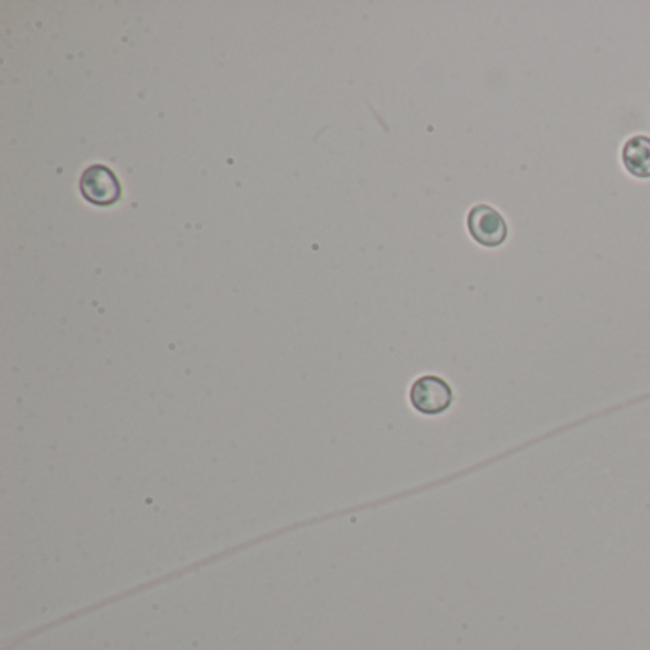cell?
<instances>
[{
	"mask_svg": "<svg viewBox=\"0 0 650 650\" xmlns=\"http://www.w3.org/2000/svg\"><path fill=\"white\" fill-rule=\"evenodd\" d=\"M454 401L452 387L439 376H422L410 387V403L420 414L437 416L450 408Z\"/></svg>",
	"mask_w": 650,
	"mask_h": 650,
	"instance_id": "2",
	"label": "cell"
},
{
	"mask_svg": "<svg viewBox=\"0 0 650 650\" xmlns=\"http://www.w3.org/2000/svg\"><path fill=\"white\" fill-rule=\"evenodd\" d=\"M622 163L633 178L649 180L650 178V138L633 136L624 143Z\"/></svg>",
	"mask_w": 650,
	"mask_h": 650,
	"instance_id": "4",
	"label": "cell"
},
{
	"mask_svg": "<svg viewBox=\"0 0 650 650\" xmlns=\"http://www.w3.org/2000/svg\"><path fill=\"white\" fill-rule=\"evenodd\" d=\"M79 189L86 203L102 206V208L119 203L122 197L119 176L105 164L88 166L82 172Z\"/></svg>",
	"mask_w": 650,
	"mask_h": 650,
	"instance_id": "1",
	"label": "cell"
},
{
	"mask_svg": "<svg viewBox=\"0 0 650 650\" xmlns=\"http://www.w3.org/2000/svg\"><path fill=\"white\" fill-rule=\"evenodd\" d=\"M468 229L477 243L488 248L500 246L508 239V224L504 216L488 204H477L469 210Z\"/></svg>",
	"mask_w": 650,
	"mask_h": 650,
	"instance_id": "3",
	"label": "cell"
}]
</instances>
